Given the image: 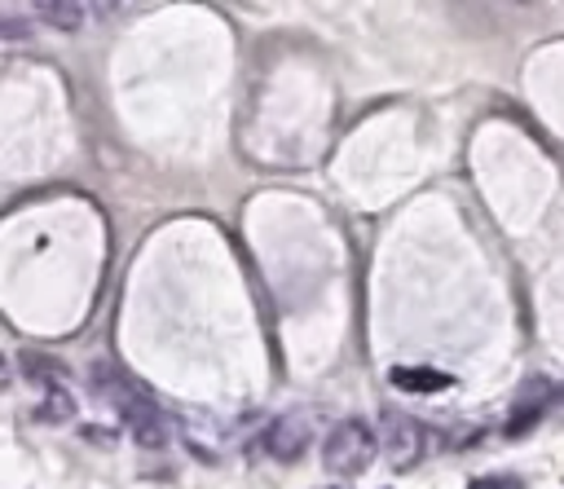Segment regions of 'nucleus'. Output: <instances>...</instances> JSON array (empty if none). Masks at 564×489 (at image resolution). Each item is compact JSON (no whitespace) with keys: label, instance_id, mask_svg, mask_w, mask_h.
Masks as SVG:
<instances>
[{"label":"nucleus","instance_id":"f257e3e1","mask_svg":"<svg viewBox=\"0 0 564 489\" xmlns=\"http://www.w3.org/2000/svg\"><path fill=\"white\" fill-rule=\"evenodd\" d=\"M375 454H379V441H375V432H370L366 419H344V423H335L330 436L322 441V463H326V471L339 476V480L361 476V471L375 463Z\"/></svg>","mask_w":564,"mask_h":489},{"label":"nucleus","instance_id":"f03ea898","mask_svg":"<svg viewBox=\"0 0 564 489\" xmlns=\"http://www.w3.org/2000/svg\"><path fill=\"white\" fill-rule=\"evenodd\" d=\"M110 392H115V405H119V414H123L132 441L145 445V449H163V445H167V419H163V410H159L145 392L123 388L119 379L110 383Z\"/></svg>","mask_w":564,"mask_h":489},{"label":"nucleus","instance_id":"7ed1b4c3","mask_svg":"<svg viewBox=\"0 0 564 489\" xmlns=\"http://www.w3.org/2000/svg\"><path fill=\"white\" fill-rule=\"evenodd\" d=\"M383 454L397 471H410L427 454V432L410 414H383Z\"/></svg>","mask_w":564,"mask_h":489},{"label":"nucleus","instance_id":"20e7f679","mask_svg":"<svg viewBox=\"0 0 564 489\" xmlns=\"http://www.w3.org/2000/svg\"><path fill=\"white\" fill-rule=\"evenodd\" d=\"M308 441H313V427H308L304 414H282V419L264 432V449H269V458H278V463H295V458L308 449Z\"/></svg>","mask_w":564,"mask_h":489},{"label":"nucleus","instance_id":"39448f33","mask_svg":"<svg viewBox=\"0 0 564 489\" xmlns=\"http://www.w3.org/2000/svg\"><path fill=\"white\" fill-rule=\"evenodd\" d=\"M392 383L401 392H445L449 388V374L445 370H427V366H397L392 370Z\"/></svg>","mask_w":564,"mask_h":489},{"label":"nucleus","instance_id":"423d86ee","mask_svg":"<svg viewBox=\"0 0 564 489\" xmlns=\"http://www.w3.org/2000/svg\"><path fill=\"white\" fill-rule=\"evenodd\" d=\"M31 13H35L40 22L57 26V31H75V26L84 22V4H75V0H35Z\"/></svg>","mask_w":564,"mask_h":489},{"label":"nucleus","instance_id":"0eeeda50","mask_svg":"<svg viewBox=\"0 0 564 489\" xmlns=\"http://www.w3.org/2000/svg\"><path fill=\"white\" fill-rule=\"evenodd\" d=\"M70 414H75V396L62 392V388H53V392L44 396V405H40V419H48V423H62V419H70Z\"/></svg>","mask_w":564,"mask_h":489}]
</instances>
